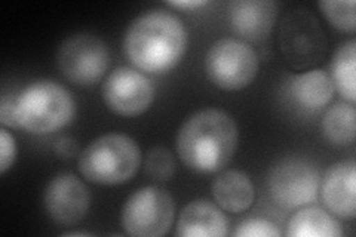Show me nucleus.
Returning <instances> with one entry per match:
<instances>
[{"label":"nucleus","instance_id":"39448f33","mask_svg":"<svg viewBox=\"0 0 356 237\" xmlns=\"http://www.w3.org/2000/svg\"><path fill=\"white\" fill-rule=\"evenodd\" d=\"M277 43L286 63L296 70L316 65L328 49V39L319 19L303 6L288 10L281 19Z\"/></svg>","mask_w":356,"mask_h":237},{"label":"nucleus","instance_id":"2eb2a0df","mask_svg":"<svg viewBox=\"0 0 356 237\" xmlns=\"http://www.w3.org/2000/svg\"><path fill=\"white\" fill-rule=\"evenodd\" d=\"M227 233L229 220L221 208L205 199L186 205L175 229L178 237H225Z\"/></svg>","mask_w":356,"mask_h":237},{"label":"nucleus","instance_id":"1a4fd4ad","mask_svg":"<svg viewBox=\"0 0 356 237\" xmlns=\"http://www.w3.org/2000/svg\"><path fill=\"white\" fill-rule=\"evenodd\" d=\"M319 183L318 169L302 157H285L270 169L267 178L272 199L285 209L303 208L315 202Z\"/></svg>","mask_w":356,"mask_h":237},{"label":"nucleus","instance_id":"5701e85b","mask_svg":"<svg viewBox=\"0 0 356 237\" xmlns=\"http://www.w3.org/2000/svg\"><path fill=\"white\" fill-rule=\"evenodd\" d=\"M17 159L15 138L5 128L0 129V174H6Z\"/></svg>","mask_w":356,"mask_h":237},{"label":"nucleus","instance_id":"4468645a","mask_svg":"<svg viewBox=\"0 0 356 237\" xmlns=\"http://www.w3.org/2000/svg\"><path fill=\"white\" fill-rule=\"evenodd\" d=\"M285 92L291 103L309 113L327 107L336 92L331 76L321 69L289 76Z\"/></svg>","mask_w":356,"mask_h":237},{"label":"nucleus","instance_id":"4be33fe9","mask_svg":"<svg viewBox=\"0 0 356 237\" xmlns=\"http://www.w3.org/2000/svg\"><path fill=\"white\" fill-rule=\"evenodd\" d=\"M235 237H281L282 233L277 225L264 218H248L243 220L236 230L233 231Z\"/></svg>","mask_w":356,"mask_h":237},{"label":"nucleus","instance_id":"f3484780","mask_svg":"<svg viewBox=\"0 0 356 237\" xmlns=\"http://www.w3.org/2000/svg\"><path fill=\"white\" fill-rule=\"evenodd\" d=\"M289 237H341L340 222L330 212L318 206L297 211L286 225Z\"/></svg>","mask_w":356,"mask_h":237},{"label":"nucleus","instance_id":"b1692460","mask_svg":"<svg viewBox=\"0 0 356 237\" xmlns=\"http://www.w3.org/2000/svg\"><path fill=\"white\" fill-rule=\"evenodd\" d=\"M0 123L3 126L18 128L17 125V97H9L3 94L0 103Z\"/></svg>","mask_w":356,"mask_h":237},{"label":"nucleus","instance_id":"f03ea898","mask_svg":"<svg viewBox=\"0 0 356 237\" xmlns=\"http://www.w3.org/2000/svg\"><path fill=\"white\" fill-rule=\"evenodd\" d=\"M187 49L183 21L165 9H152L134 19L124 38L127 58L138 70L162 74L180 64Z\"/></svg>","mask_w":356,"mask_h":237},{"label":"nucleus","instance_id":"7ed1b4c3","mask_svg":"<svg viewBox=\"0 0 356 237\" xmlns=\"http://www.w3.org/2000/svg\"><path fill=\"white\" fill-rule=\"evenodd\" d=\"M141 152L136 140L125 133L110 132L89 142L79 156L81 175L89 183L119 186L136 177Z\"/></svg>","mask_w":356,"mask_h":237},{"label":"nucleus","instance_id":"412c9836","mask_svg":"<svg viewBox=\"0 0 356 237\" xmlns=\"http://www.w3.org/2000/svg\"><path fill=\"white\" fill-rule=\"evenodd\" d=\"M144 167L149 177L158 181H168L175 174V161L172 153L162 145L153 147L146 154Z\"/></svg>","mask_w":356,"mask_h":237},{"label":"nucleus","instance_id":"ddd939ff","mask_svg":"<svg viewBox=\"0 0 356 237\" xmlns=\"http://www.w3.org/2000/svg\"><path fill=\"white\" fill-rule=\"evenodd\" d=\"M280 13L272 0H235L229 5V22L238 36L260 42L270 35Z\"/></svg>","mask_w":356,"mask_h":237},{"label":"nucleus","instance_id":"6e6552de","mask_svg":"<svg viewBox=\"0 0 356 237\" xmlns=\"http://www.w3.org/2000/svg\"><path fill=\"white\" fill-rule=\"evenodd\" d=\"M107 44L89 33L67 38L57 52V67L67 81L77 86H91L102 81L108 70Z\"/></svg>","mask_w":356,"mask_h":237},{"label":"nucleus","instance_id":"bb28decb","mask_svg":"<svg viewBox=\"0 0 356 237\" xmlns=\"http://www.w3.org/2000/svg\"><path fill=\"white\" fill-rule=\"evenodd\" d=\"M63 236H91L86 231H67V233H63Z\"/></svg>","mask_w":356,"mask_h":237},{"label":"nucleus","instance_id":"6ab92c4d","mask_svg":"<svg viewBox=\"0 0 356 237\" xmlns=\"http://www.w3.org/2000/svg\"><path fill=\"white\" fill-rule=\"evenodd\" d=\"M356 111L350 103H337L330 107L321 122L324 137L334 145H350L356 135Z\"/></svg>","mask_w":356,"mask_h":237},{"label":"nucleus","instance_id":"423d86ee","mask_svg":"<svg viewBox=\"0 0 356 237\" xmlns=\"http://www.w3.org/2000/svg\"><path fill=\"white\" fill-rule=\"evenodd\" d=\"M260 69L259 55L247 42L225 38L214 42L205 56L209 82L221 91H241L250 86Z\"/></svg>","mask_w":356,"mask_h":237},{"label":"nucleus","instance_id":"a878e982","mask_svg":"<svg viewBox=\"0 0 356 237\" xmlns=\"http://www.w3.org/2000/svg\"><path fill=\"white\" fill-rule=\"evenodd\" d=\"M209 2L208 0H178V2H168L170 6L178 8V9H186V10H196L207 6Z\"/></svg>","mask_w":356,"mask_h":237},{"label":"nucleus","instance_id":"f257e3e1","mask_svg":"<svg viewBox=\"0 0 356 237\" xmlns=\"http://www.w3.org/2000/svg\"><path fill=\"white\" fill-rule=\"evenodd\" d=\"M238 141V125L229 113L205 108L184 120L177 132L175 149L188 169L197 174H214L229 165Z\"/></svg>","mask_w":356,"mask_h":237},{"label":"nucleus","instance_id":"f8f14e48","mask_svg":"<svg viewBox=\"0 0 356 237\" xmlns=\"http://www.w3.org/2000/svg\"><path fill=\"white\" fill-rule=\"evenodd\" d=\"M321 196L327 209L344 220L356 215V163L340 161L327 169L322 177Z\"/></svg>","mask_w":356,"mask_h":237},{"label":"nucleus","instance_id":"20e7f679","mask_svg":"<svg viewBox=\"0 0 356 237\" xmlns=\"http://www.w3.org/2000/svg\"><path fill=\"white\" fill-rule=\"evenodd\" d=\"M76 116L74 97L54 81H36L17 95V125L31 133L58 131Z\"/></svg>","mask_w":356,"mask_h":237},{"label":"nucleus","instance_id":"9d476101","mask_svg":"<svg viewBox=\"0 0 356 237\" xmlns=\"http://www.w3.org/2000/svg\"><path fill=\"white\" fill-rule=\"evenodd\" d=\"M102 95L110 111L122 117H137L146 113L154 99L150 79L131 67H119L103 83Z\"/></svg>","mask_w":356,"mask_h":237},{"label":"nucleus","instance_id":"a211bd4d","mask_svg":"<svg viewBox=\"0 0 356 237\" xmlns=\"http://www.w3.org/2000/svg\"><path fill=\"white\" fill-rule=\"evenodd\" d=\"M355 67H356V42L353 39L343 42L337 51L334 52L331 61V79L334 88L339 94L350 104L356 99V82H355Z\"/></svg>","mask_w":356,"mask_h":237},{"label":"nucleus","instance_id":"aec40b11","mask_svg":"<svg viewBox=\"0 0 356 237\" xmlns=\"http://www.w3.org/2000/svg\"><path fill=\"white\" fill-rule=\"evenodd\" d=\"M318 6L334 28L353 35L356 28L353 0H324Z\"/></svg>","mask_w":356,"mask_h":237},{"label":"nucleus","instance_id":"9b49d317","mask_svg":"<svg viewBox=\"0 0 356 237\" xmlns=\"http://www.w3.org/2000/svg\"><path fill=\"white\" fill-rule=\"evenodd\" d=\"M43 206L54 222L73 225L86 217L91 206V195L76 175L63 172L52 178L44 188Z\"/></svg>","mask_w":356,"mask_h":237},{"label":"nucleus","instance_id":"0eeeda50","mask_svg":"<svg viewBox=\"0 0 356 237\" xmlns=\"http://www.w3.org/2000/svg\"><path fill=\"white\" fill-rule=\"evenodd\" d=\"M175 203L168 190L147 186L132 193L122 209V227L134 237H161L170 231Z\"/></svg>","mask_w":356,"mask_h":237},{"label":"nucleus","instance_id":"dca6fc26","mask_svg":"<svg viewBox=\"0 0 356 237\" xmlns=\"http://www.w3.org/2000/svg\"><path fill=\"white\" fill-rule=\"evenodd\" d=\"M217 205L226 212L239 213L251 208L255 199L252 179L242 171L229 169L221 172L211 186Z\"/></svg>","mask_w":356,"mask_h":237},{"label":"nucleus","instance_id":"393cba45","mask_svg":"<svg viewBox=\"0 0 356 237\" xmlns=\"http://www.w3.org/2000/svg\"><path fill=\"white\" fill-rule=\"evenodd\" d=\"M54 150L63 159H72L79 152V145H77L74 138L70 137H60L54 145Z\"/></svg>","mask_w":356,"mask_h":237}]
</instances>
